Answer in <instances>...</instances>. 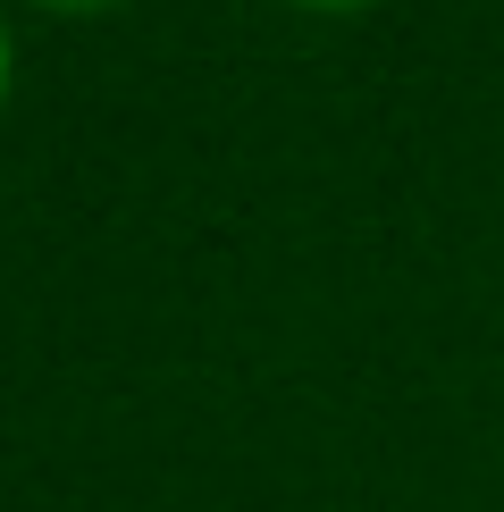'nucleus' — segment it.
I'll return each mask as SVG.
<instances>
[{
  "mask_svg": "<svg viewBox=\"0 0 504 512\" xmlns=\"http://www.w3.org/2000/svg\"><path fill=\"white\" fill-rule=\"evenodd\" d=\"M9 93H17V26L0 9V110H9Z\"/></svg>",
  "mask_w": 504,
  "mask_h": 512,
  "instance_id": "f257e3e1",
  "label": "nucleus"
},
{
  "mask_svg": "<svg viewBox=\"0 0 504 512\" xmlns=\"http://www.w3.org/2000/svg\"><path fill=\"white\" fill-rule=\"evenodd\" d=\"M278 9H311V17H353V9H378V0H278Z\"/></svg>",
  "mask_w": 504,
  "mask_h": 512,
  "instance_id": "7ed1b4c3",
  "label": "nucleus"
},
{
  "mask_svg": "<svg viewBox=\"0 0 504 512\" xmlns=\"http://www.w3.org/2000/svg\"><path fill=\"white\" fill-rule=\"evenodd\" d=\"M34 9H51V17H110V9H126V0H34Z\"/></svg>",
  "mask_w": 504,
  "mask_h": 512,
  "instance_id": "f03ea898",
  "label": "nucleus"
}]
</instances>
